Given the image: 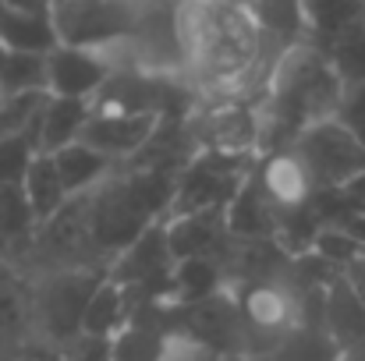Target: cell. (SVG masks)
Instances as JSON below:
<instances>
[{
  "instance_id": "1",
  "label": "cell",
  "mask_w": 365,
  "mask_h": 361,
  "mask_svg": "<svg viewBox=\"0 0 365 361\" xmlns=\"http://www.w3.org/2000/svg\"><path fill=\"white\" fill-rule=\"evenodd\" d=\"M181 82L195 100H255L273 43L259 0H178Z\"/></svg>"
},
{
  "instance_id": "2",
  "label": "cell",
  "mask_w": 365,
  "mask_h": 361,
  "mask_svg": "<svg viewBox=\"0 0 365 361\" xmlns=\"http://www.w3.org/2000/svg\"><path fill=\"white\" fill-rule=\"evenodd\" d=\"M344 93V75L334 57L305 39L284 46L255 93L259 156L287 149L305 127L330 120Z\"/></svg>"
},
{
  "instance_id": "3",
  "label": "cell",
  "mask_w": 365,
  "mask_h": 361,
  "mask_svg": "<svg viewBox=\"0 0 365 361\" xmlns=\"http://www.w3.org/2000/svg\"><path fill=\"white\" fill-rule=\"evenodd\" d=\"M174 177L178 170L170 167L121 163L93 192H86L89 231L103 266H110L118 251H124L142 231H149L167 216Z\"/></svg>"
},
{
  "instance_id": "4",
  "label": "cell",
  "mask_w": 365,
  "mask_h": 361,
  "mask_svg": "<svg viewBox=\"0 0 365 361\" xmlns=\"http://www.w3.org/2000/svg\"><path fill=\"white\" fill-rule=\"evenodd\" d=\"M259 156L245 152H217V149H195L185 167L174 177V192L167 202L163 220L192 216V213H210V209H227L235 192L245 184Z\"/></svg>"
},
{
  "instance_id": "5",
  "label": "cell",
  "mask_w": 365,
  "mask_h": 361,
  "mask_svg": "<svg viewBox=\"0 0 365 361\" xmlns=\"http://www.w3.org/2000/svg\"><path fill=\"white\" fill-rule=\"evenodd\" d=\"M103 280V269H50L32 276L36 340L64 347L82 333L86 305Z\"/></svg>"
},
{
  "instance_id": "6",
  "label": "cell",
  "mask_w": 365,
  "mask_h": 361,
  "mask_svg": "<svg viewBox=\"0 0 365 361\" xmlns=\"http://www.w3.org/2000/svg\"><path fill=\"white\" fill-rule=\"evenodd\" d=\"M287 152L302 167L309 188L327 192V195H337L355 174L365 170V149L334 117L305 127L287 145Z\"/></svg>"
},
{
  "instance_id": "7",
  "label": "cell",
  "mask_w": 365,
  "mask_h": 361,
  "mask_svg": "<svg viewBox=\"0 0 365 361\" xmlns=\"http://www.w3.org/2000/svg\"><path fill=\"white\" fill-rule=\"evenodd\" d=\"M138 0H53L50 25L57 43L114 53L131 36Z\"/></svg>"
},
{
  "instance_id": "8",
  "label": "cell",
  "mask_w": 365,
  "mask_h": 361,
  "mask_svg": "<svg viewBox=\"0 0 365 361\" xmlns=\"http://www.w3.org/2000/svg\"><path fill=\"white\" fill-rule=\"evenodd\" d=\"M185 131L192 149L259 156V114H255V100L248 96L195 100L185 114Z\"/></svg>"
},
{
  "instance_id": "9",
  "label": "cell",
  "mask_w": 365,
  "mask_h": 361,
  "mask_svg": "<svg viewBox=\"0 0 365 361\" xmlns=\"http://www.w3.org/2000/svg\"><path fill=\"white\" fill-rule=\"evenodd\" d=\"M163 120L167 117H160V114H121V110H93L89 107V117L82 124L78 142L93 145L96 152H103L110 163L121 167L149 145V138L160 131Z\"/></svg>"
},
{
  "instance_id": "10",
  "label": "cell",
  "mask_w": 365,
  "mask_h": 361,
  "mask_svg": "<svg viewBox=\"0 0 365 361\" xmlns=\"http://www.w3.org/2000/svg\"><path fill=\"white\" fill-rule=\"evenodd\" d=\"M36 344L32 276L0 255V361H14Z\"/></svg>"
},
{
  "instance_id": "11",
  "label": "cell",
  "mask_w": 365,
  "mask_h": 361,
  "mask_svg": "<svg viewBox=\"0 0 365 361\" xmlns=\"http://www.w3.org/2000/svg\"><path fill=\"white\" fill-rule=\"evenodd\" d=\"M110 71H114V57L103 50L64 46V43L46 50V93L50 96L93 100L100 85L110 78Z\"/></svg>"
},
{
  "instance_id": "12",
  "label": "cell",
  "mask_w": 365,
  "mask_h": 361,
  "mask_svg": "<svg viewBox=\"0 0 365 361\" xmlns=\"http://www.w3.org/2000/svg\"><path fill=\"white\" fill-rule=\"evenodd\" d=\"M302 14V39L334 53L348 39L362 32L359 0H298Z\"/></svg>"
},
{
  "instance_id": "13",
  "label": "cell",
  "mask_w": 365,
  "mask_h": 361,
  "mask_svg": "<svg viewBox=\"0 0 365 361\" xmlns=\"http://www.w3.org/2000/svg\"><path fill=\"white\" fill-rule=\"evenodd\" d=\"M89 117V100H68V96H50L39 107L36 135H39V152H57L68 142H78L82 124Z\"/></svg>"
},
{
  "instance_id": "14",
  "label": "cell",
  "mask_w": 365,
  "mask_h": 361,
  "mask_svg": "<svg viewBox=\"0 0 365 361\" xmlns=\"http://www.w3.org/2000/svg\"><path fill=\"white\" fill-rule=\"evenodd\" d=\"M135 312V301L131 294L124 291L118 280H110L103 273V280L96 283L89 305H86V319H82V333L86 337H100V340H110L124 323L131 319Z\"/></svg>"
},
{
  "instance_id": "15",
  "label": "cell",
  "mask_w": 365,
  "mask_h": 361,
  "mask_svg": "<svg viewBox=\"0 0 365 361\" xmlns=\"http://www.w3.org/2000/svg\"><path fill=\"white\" fill-rule=\"evenodd\" d=\"M53 156V163H57V170H61V181H64V188H68V195H86V192H93L118 163H110L103 152H96L93 145H86V142H68V145H61L57 152H50Z\"/></svg>"
},
{
  "instance_id": "16",
  "label": "cell",
  "mask_w": 365,
  "mask_h": 361,
  "mask_svg": "<svg viewBox=\"0 0 365 361\" xmlns=\"http://www.w3.org/2000/svg\"><path fill=\"white\" fill-rule=\"evenodd\" d=\"M21 192H25V199H29V206H32V213H36L39 224L50 220V216L71 199L50 152H36V159L29 163V170H25V177H21Z\"/></svg>"
},
{
  "instance_id": "17",
  "label": "cell",
  "mask_w": 365,
  "mask_h": 361,
  "mask_svg": "<svg viewBox=\"0 0 365 361\" xmlns=\"http://www.w3.org/2000/svg\"><path fill=\"white\" fill-rule=\"evenodd\" d=\"M0 46L4 50H18V53H46L57 46L50 14H18V11H4L0 18Z\"/></svg>"
},
{
  "instance_id": "18",
  "label": "cell",
  "mask_w": 365,
  "mask_h": 361,
  "mask_svg": "<svg viewBox=\"0 0 365 361\" xmlns=\"http://www.w3.org/2000/svg\"><path fill=\"white\" fill-rule=\"evenodd\" d=\"M36 152H39L36 124L0 138V184H21V177H25L29 163L36 159Z\"/></svg>"
},
{
  "instance_id": "19",
  "label": "cell",
  "mask_w": 365,
  "mask_h": 361,
  "mask_svg": "<svg viewBox=\"0 0 365 361\" xmlns=\"http://www.w3.org/2000/svg\"><path fill=\"white\" fill-rule=\"evenodd\" d=\"M334 120L344 124V131L365 149V82H344Z\"/></svg>"
},
{
  "instance_id": "20",
  "label": "cell",
  "mask_w": 365,
  "mask_h": 361,
  "mask_svg": "<svg viewBox=\"0 0 365 361\" xmlns=\"http://www.w3.org/2000/svg\"><path fill=\"white\" fill-rule=\"evenodd\" d=\"M330 57L341 68L344 82H365V32H359L355 39H348L344 46H337Z\"/></svg>"
},
{
  "instance_id": "21",
  "label": "cell",
  "mask_w": 365,
  "mask_h": 361,
  "mask_svg": "<svg viewBox=\"0 0 365 361\" xmlns=\"http://www.w3.org/2000/svg\"><path fill=\"white\" fill-rule=\"evenodd\" d=\"M337 199H341V206H344L348 213H365V170L355 174V177L337 192Z\"/></svg>"
},
{
  "instance_id": "22",
  "label": "cell",
  "mask_w": 365,
  "mask_h": 361,
  "mask_svg": "<svg viewBox=\"0 0 365 361\" xmlns=\"http://www.w3.org/2000/svg\"><path fill=\"white\" fill-rule=\"evenodd\" d=\"M50 4L53 0H4V7L18 14H50Z\"/></svg>"
},
{
  "instance_id": "23",
  "label": "cell",
  "mask_w": 365,
  "mask_h": 361,
  "mask_svg": "<svg viewBox=\"0 0 365 361\" xmlns=\"http://www.w3.org/2000/svg\"><path fill=\"white\" fill-rule=\"evenodd\" d=\"M344 227L365 244V213H344Z\"/></svg>"
},
{
  "instance_id": "24",
  "label": "cell",
  "mask_w": 365,
  "mask_h": 361,
  "mask_svg": "<svg viewBox=\"0 0 365 361\" xmlns=\"http://www.w3.org/2000/svg\"><path fill=\"white\" fill-rule=\"evenodd\" d=\"M192 361H238V358H220V355H206V351H199Z\"/></svg>"
},
{
  "instance_id": "25",
  "label": "cell",
  "mask_w": 365,
  "mask_h": 361,
  "mask_svg": "<svg viewBox=\"0 0 365 361\" xmlns=\"http://www.w3.org/2000/svg\"><path fill=\"white\" fill-rule=\"evenodd\" d=\"M359 14H362V32H365V0H359Z\"/></svg>"
},
{
  "instance_id": "26",
  "label": "cell",
  "mask_w": 365,
  "mask_h": 361,
  "mask_svg": "<svg viewBox=\"0 0 365 361\" xmlns=\"http://www.w3.org/2000/svg\"><path fill=\"white\" fill-rule=\"evenodd\" d=\"M4 11H7V7H4V0H0V18H4Z\"/></svg>"
},
{
  "instance_id": "27",
  "label": "cell",
  "mask_w": 365,
  "mask_h": 361,
  "mask_svg": "<svg viewBox=\"0 0 365 361\" xmlns=\"http://www.w3.org/2000/svg\"><path fill=\"white\" fill-rule=\"evenodd\" d=\"M4 96H7V93H4V89H0V103H4Z\"/></svg>"
}]
</instances>
